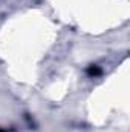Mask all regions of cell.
I'll use <instances>...</instances> for the list:
<instances>
[{
    "mask_svg": "<svg viewBox=\"0 0 130 132\" xmlns=\"http://www.w3.org/2000/svg\"><path fill=\"white\" fill-rule=\"evenodd\" d=\"M87 72H89V75H98L101 71H99L98 68H95V66H92V68H89V71H87Z\"/></svg>",
    "mask_w": 130,
    "mask_h": 132,
    "instance_id": "cell-1",
    "label": "cell"
}]
</instances>
